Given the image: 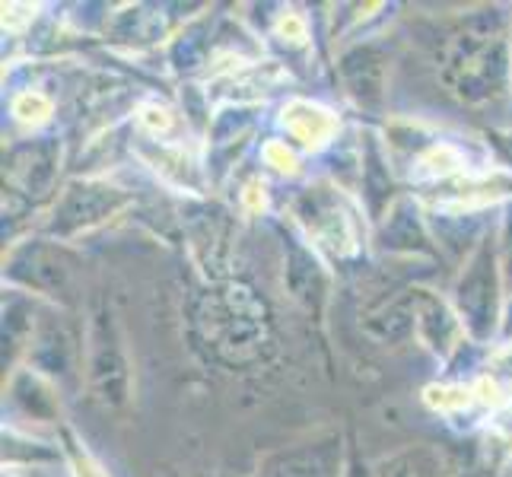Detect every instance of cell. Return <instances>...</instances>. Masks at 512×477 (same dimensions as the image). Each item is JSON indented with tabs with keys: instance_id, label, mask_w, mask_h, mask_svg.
<instances>
[{
	"instance_id": "277c9868",
	"label": "cell",
	"mask_w": 512,
	"mask_h": 477,
	"mask_svg": "<svg viewBox=\"0 0 512 477\" xmlns=\"http://www.w3.org/2000/svg\"><path fill=\"white\" fill-rule=\"evenodd\" d=\"M277 32H280V35H287L290 42H303V39H306V26H303V20H299V16H293V13H287L284 20H280Z\"/></svg>"
},
{
	"instance_id": "5b68a950",
	"label": "cell",
	"mask_w": 512,
	"mask_h": 477,
	"mask_svg": "<svg viewBox=\"0 0 512 477\" xmlns=\"http://www.w3.org/2000/svg\"><path fill=\"white\" fill-rule=\"evenodd\" d=\"M74 465H77V477H105L86 455H74Z\"/></svg>"
},
{
	"instance_id": "3957f363",
	"label": "cell",
	"mask_w": 512,
	"mask_h": 477,
	"mask_svg": "<svg viewBox=\"0 0 512 477\" xmlns=\"http://www.w3.org/2000/svg\"><path fill=\"white\" fill-rule=\"evenodd\" d=\"M264 156H268V163L274 166V169H280V172H293L296 169V156L284 147V144H268L264 147Z\"/></svg>"
},
{
	"instance_id": "6da1fadb",
	"label": "cell",
	"mask_w": 512,
	"mask_h": 477,
	"mask_svg": "<svg viewBox=\"0 0 512 477\" xmlns=\"http://www.w3.org/2000/svg\"><path fill=\"white\" fill-rule=\"evenodd\" d=\"M284 125L296 140H303V144H309V147H322L325 140L338 131L334 115L328 109H322V105H312V102H290L287 112H284Z\"/></svg>"
},
{
	"instance_id": "7a4b0ae2",
	"label": "cell",
	"mask_w": 512,
	"mask_h": 477,
	"mask_svg": "<svg viewBox=\"0 0 512 477\" xmlns=\"http://www.w3.org/2000/svg\"><path fill=\"white\" fill-rule=\"evenodd\" d=\"M13 115L20 121H45L51 115V102L39 93H23L13 102Z\"/></svg>"
}]
</instances>
